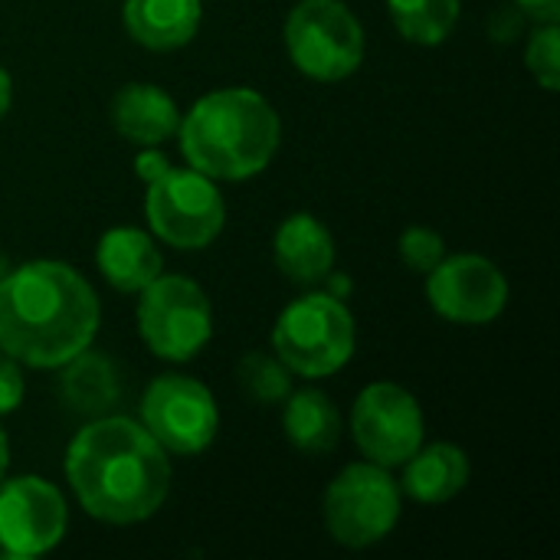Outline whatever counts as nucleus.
Instances as JSON below:
<instances>
[{"label": "nucleus", "mask_w": 560, "mask_h": 560, "mask_svg": "<svg viewBox=\"0 0 560 560\" xmlns=\"http://www.w3.org/2000/svg\"><path fill=\"white\" fill-rule=\"evenodd\" d=\"M66 479L85 515L105 525H138L161 512L171 492V459L128 417H92L66 450Z\"/></svg>", "instance_id": "f257e3e1"}, {"label": "nucleus", "mask_w": 560, "mask_h": 560, "mask_svg": "<svg viewBox=\"0 0 560 560\" xmlns=\"http://www.w3.org/2000/svg\"><path fill=\"white\" fill-rule=\"evenodd\" d=\"M98 322V295L69 262L33 259L0 279V351L26 368H62L92 348Z\"/></svg>", "instance_id": "f03ea898"}, {"label": "nucleus", "mask_w": 560, "mask_h": 560, "mask_svg": "<svg viewBox=\"0 0 560 560\" xmlns=\"http://www.w3.org/2000/svg\"><path fill=\"white\" fill-rule=\"evenodd\" d=\"M180 154L210 180H249L262 174L282 141L279 112L256 89L230 85L207 92L180 115Z\"/></svg>", "instance_id": "7ed1b4c3"}, {"label": "nucleus", "mask_w": 560, "mask_h": 560, "mask_svg": "<svg viewBox=\"0 0 560 560\" xmlns=\"http://www.w3.org/2000/svg\"><path fill=\"white\" fill-rule=\"evenodd\" d=\"M358 345L351 308L331 292H308L282 308L272 325L276 358L299 377L318 381L338 374Z\"/></svg>", "instance_id": "20e7f679"}, {"label": "nucleus", "mask_w": 560, "mask_h": 560, "mask_svg": "<svg viewBox=\"0 0 560 560\" xmlns=\"http://www.w3.org/2000/svg\"><path fill=\"white\" fill-rule=\"evenodd\" d=\"M400 512H404L400 482L390 476V469L368 459L345 466L328 482L322 499V518L328 535L351 551L384 541L397 528Z\"/></svg>", "instance_id": "39448f33"}, {"label": "nucleus", "mask_w": 560, "mask_h": 560, "mask_svg": "<svg viewBox=\"0 0 560 560\" xmlns=\"http://www.w3.org/2000/svg\"><path fill=\"white\" fill-rule=\"evenodd\" d=\"M292 66L315 82H341L364 62V26L345 0H299L285 16Z\"/></svg>", "instance_id": "423d86ee"}, {"label": "nucleus", "mask_w": 560, "mask_h": 560, "mask_svg": "<svg viewBox=\"0 0 560 560\" xmlns=\"http://www.w3.org/2000/svg\"><path fill=\"white\" fill-rule=\"evenodd\" d=\"M138 295V335L154 358L184 364L210 345L213 305L200 282L161 272Z\"/></svg>", "instance_id": "0eeeda50"}, {"label": "nucleus", "mask_w": 560, "mask_h": 560, "mask_svg": "<svg viewBox=\"0 0 560 560\" xmlns=\"http://www.w3.org/2000/svg\"><path fill=\"white\" fill-rule=\"evenodd\" d=\"M144 217L154 236L174 249H207L226 223V203L217 180L194 167H167L148 184Z\"/></svg>", "instance_id": "6e6552de"}, {"label": "nucleus", "mask_w": 560, "mask_h": 560, "mask_svg": "<svg viewBox=\"0 0 560 560\" xmlns=\"http://www.w3.org/2000/svg\"><path fill=\"white\" fill-rule=\"evenodd\" d=\"M141 427L167 456H200L220 433V410L207 384L187 374H161L141 397Z\"/></svg>", "instance_id": "1a4fd4ad"}, {"label": "nucleus", "mask_w": 560, "mask_h": 560, "mask_svg": "<svg viewBox=\"0 0 560 560\" xmlns=\"http://www.w3.org/2000/svg\"><path fill=\"white\" fill-rule=\"evenodd\" d=\"M351 436L368 463L397 469L423 446V410L417 397L394 381L368 384L351 407Z\"/></svg>", "instance_id": "9d476101"}, {"label": "nucleus", "mask_w": 560, "mask_h": 560, "mask_svg": "<svg viewBox=\"0 0 560 560\" xmlns=\"http://www.w3.org/2000/svg\"><path fill=\"white\" fill-rule=\"evenodd\" d=\"M69 528L62 492L39 476L0 482V548L13 560L49 555Z\"/></svg>", "instance_id": "9b49d317"}, {"label": "nucleus", "mask_w": 560, "mask_h": 560, "mask_svg": "<svg viewBox=\"0 0 560 560\" xmlns=\"http://www.w3.org/2000/svg\"><path fill=\"white\" fill-rule=\"evenodd\" d=\"M427 302L446 322L489 325L509 305V279L486 256H443V262L427 272Z\"/></svg>", "instance_id": "f8f14e48"}, {"label": "nucleus", "mask_w": 560, "mask_h": 560, "mask_svg": "<svg viewBox=\"0 0 560 560\" xmlns=\"http://www.w3.org/2000/svg\"><path fill=\"white\" fill-rule=\"evenodd\" d=\"M272 259L289 282L318 285L335 269V236L318 217L299 210L279 223L272 240Z\"/></svg>", "instance_id": "ddd939ff"}, {"label": "nucleus", "mask_w": 560, "mask_h": 560, "mask_svg": "<svg viewBox=\"0 0 560 560\" xmlns=\"http://www.w3.org/2000/svg\"><path fill=\"white\" fill-rule=\"evenodd\" d=\"M115 131L138 148H161L180 128L177 102L151 82H128L112 98Z\"/></svg>", "instance_id": "4468645a"}, {"label": "nucleus", "mask_w": 560, "mask_h": 560, "mask_svg": "<svg viewBox=\"0 0 560 560\" xmlns=\"http://www.w3.org/2000/svg\"><path fill=\"white\" fill-rule=\"evenodd\" d=\"M95 262L105 282L118 292L138 295L164 272V256L151 233L138 226H112L95 246Z\"/></svg>", "instance_id": "2eb2a0df"}, {"label": "nucleus", "mask_w": 560, "mask_h": 560, "mask_svg": "<svg viewBox=\"0 0 560 560\" xmlns=\"http://www.w3.org/2000/svg\"><path fill=\"white\" fill-rule=\"evenodd\" d=\"M128 36L151 52H174L187 46L203 20L200 0H125Z\"/></svg>", "instance_id": "dca6fc26"}, {"label": "nucleus", "mask_w": 560, "mask_h": 560, "mask_svg": "<svg viewBox=\"0 0 560 560\" xmlns=\"http://www.w3.org/2000/svg\"><path fill=\"white\" fill-rule=\"evenodd\" d=\"M469 486V459L453 443H423L407 463L400 492L420 505H443Z\"/></svg>", "instance_id": "f3484780"}, {"label": "nucleus", "mask_w": 560, "mask_h": 560, "mask_svg": "<svg viewBox=\"0 0 560 560\" xmlns=\"http://www.w3.org/2000/svg\"><path fill=\"white\" fill-rule=\"evenodd\" d=\"M59 371H62L59 397L79 417H89V420L92 417H105L121 400L118 368L105 354H98L92 348H85L75 358H69Z\"/></svg>", "instance_id": "a211bd4d"}, {"label": "nucleus", "mask_w": 560, "mask_h": 560, "mask_svg": "<svg viewBox=\"0 0 560 560\" xmlns=\"http://www.w3.org/2000/svg\"><path fill=\"white\" fill-rule=\"evenodd\" d=\"M285 413H282V430L285 440L308 456H322L331 453L341 440V413L331 404L328 394L322 390H292L285 400Z\"/></svg>", "instance_id": "6ab92c4d"}, {"label": "nucleus", "mask_w": 560, "mask_h": 560, "mask_svg": "<svg viewBox=\"0 0 560 560\" xmlns=\"http://www.w3.org/2000/svg\"><path fill=\"white\" fill-rule=\"evenodd\" d=\"M397 33L417 46H440L459 23V0H387Z\"/></svg>", "instance_id": "aec40b11"}, {"label": "nucleus", "mask_w": 560, "mask_h": 560, "mask_svg": "<svg viewBox=\"0 0 560 560\" xmlns=\"http://www.w3.org/2000/svg\"><path fill=\"white\" fill-rule=\"evenodd\" d=\"M292 371L276 358V351H249L236 364V381L240 390L256 404V407H276L292 394Z\"/></svg>", "instance_id": "412c9836"}, {"label": "nucleus", "mask_w": 560, "mask_h": 560, "mask_svg": "<svg viewBox=\"0 0 560 560\" xmlns=\"http://www.w3.org/2000/svg\"><path fill=\"white\" fill-rule=\"evenodd\" d=\"M525 66L545 92L560 89V26L541 23L525 46Z\"/></svg>", "instance_id": "4be33fe9"}, {"label": "nucleus", "mask_w": 560, "mask_h": 560, "mask_svg": "<svg viewBox=\"0 0 560 560\" xmlns=\"http://www.w3.org/2000/svg\"><path fill=\"white\" fill-rule=\"evenodd\" d=\"M397 249H400V259L413 272H423V276L433 272L443 262V256H446L443 236L436 230H430V226H410V230H404Z\"/></svg>", "instance_id": "5701e85b"}, {"label": "nucleus", "mask_w": 560, "mask_h": 560, "mask_svg": "<svg viewBox=\"0 0 560 560\" xmlns=\"http://www.w3.org/2000/svg\"><path fill=\"white\" fill-rule=\"evenodd\" d=\"M26 384H23V364L16 358H10L7 351H0V417L13 413L23 404Z\"/></svg>", "instance_id": "b1692460"}, {"label": "nucleus", "mask_w": 560, "mask_h": 560, "mask_svg": "<svg viewBox=\"0 0 560 560\" xmlns=\"http://www.w3.org/2000/svg\"><path fill=\"white\" fill-rule=\"evenodd\" d=\"M167 167H171V161H167V154L161 148H141V154L135 158V174L144 184H151L154 177H161Z\"/></svg>", "instance_id": "393cba45"}, {"label": "nucleus", "mask_w": 560, "mask_h": 560, "mask_svg": "<svg viewBox=\"0 0 560 560\" xmlns=\"http://www.w3.org/2000/svg\"><path fill=\"white\" fill-rule=\"evenodd\" d=\"M522 23H525V13L512 3V7H502L499 13H495V20H492V36L499 39V43H505V39H515L518 33H522Z\"/></svg>", "instance_id": "a878e982"}, {"label": "nucleus", "mask_w": 560, "mask_h": 560, "mask_svg": "<svg viewBox=\"0 0 560 560\" xmlns=\"http://www.w3.org/2000/svg\"><path fill=\"white\" fill-rule=\"evenodd\" d=\"M512 3L535 23H558L560 20V0H512Z\"/></svg>", "instance_id": "bb28decb"}, {"label": "nucleus", "mask_w": 560, "mask_h": 560, "mask_svg": "<svg viewBox=\"0 0 560 560\" xmlns=\"http://www.w3.org/2000/svg\"><path fill=\"white\" fill-rule=\"evenodd\" d=\"M10 105H13V79H10V72L0 66V121H3V115L10 112Z\"/></svg>", "instance_id": "cd10ccee"}, {"label": "nucleus", "mask_w": 560, "mask_h": 560, "mask_svg": "<svg viewBox=\"0 0 560 560\" xmlns=\"http://www.w3.org/2000/svg\"><path fill=\"white\" fill-rule=\"evenodd\" d=\"M7 466H10V440L0 427V482L7 479Z\"/></svg>", "instance_id": "c85d7f7f"}, {"label": "nucleus", "mask_w": 560, "mask_h": 560, "mask_svg": "<svg viewBox=\"0 0 560 560\" xmlns=\"http://www.w3.org/2000/svg\"><path fill=\"white\" fill-rule=\"evenodd\" d=\"M3 272H7V266H3V259H0V279H3Z\"/></svg>", "instance_id": "c756f323"}]
</instances>
